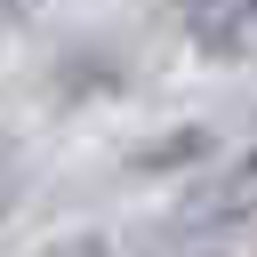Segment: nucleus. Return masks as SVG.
Returning a JSON list of instances; mask_svg holds the SVG:
<instances>
[{"mask_svg":"<svg viewBox=\"0 0 257 257\" xmlns=\"http://www.w3.org/2000/svg\"><path fill=\"white\" fill-rule=\"evenodd\" d=\"M185 32L209 64H257V0H193Z\"/></svg>","mask_w":257,"mask_h":257,"instance_id":"nucleus-1","label":"nucleus"},{"mask_svg":"<svg viewBox=\"0 0 257 257\" xmlns=\"http://www.w3.org/2000/svg\"><path fill=\"white\" fill-rule=\"evenodd\" d=\"M257 201V153L233 169V185H201L193 201H185V217H233V209H249Z\"/></svg>","mask_w":257,"mask_h":257,"instance_id":"nucleus-2","label":"nucleus"},{"mask_svg":"<svg viewBox=\"0 0 257 257\" xmlns=\"http://www.w3.org/2000/svg\"><path fill=\"white\" fill-rule=\"evenodd\" d=\"M8 193H16V153L0 145V201H8Z\"/></svg>","mask_w":257,"mask_h":257,"instance_id":"nucleus-3","label":"nucleus"}]
</instances>
